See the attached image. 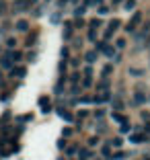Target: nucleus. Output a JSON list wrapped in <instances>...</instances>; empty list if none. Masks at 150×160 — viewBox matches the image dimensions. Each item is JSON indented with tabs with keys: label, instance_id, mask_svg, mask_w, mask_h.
Listing matches in <instances>:
<instances>
[{
	"label": "nucleus",
	"instance_id": "obj_1",
	"mask_svg": "<svg viewBox=\"0 0 150 160\" xmlns=\"http://www.w3.org/2000/svg\"><path fill=\"white\" fill-rule=\"evenodd\" d=\"M14 60H13V52H4L0 56V66L2 68H13Z\"/></svg>",
	"mask_w": 150,
	"mask_h": 160
},
{
	"label": "nucleus",
	"instance_id": "obj_2",
	"mask_svg": "<svg viewBox=\"0 0 150 160\" xmlns=\"http://www.w3.org/2000/svg\"><path fill=\"white\" fill-rule=\"evenodd\" d=\"M140 21H142V12H134V17H132V21L127 23L126 31H127V33H132V31H134V29L140 25Z\"/></svg>",
	"mask_w": 150,
	"mask_h": 160
},
{
	"label": "nucleus",
	"instance_id": "obj_3",
	"mask_svg": "<svg viewBox=\"0 0 150 160\" xmlns=\"http://www.w3.org/2000/svg\"><path fill=\"white\" fill-rule=\"evenodd\" d=\"M39 107H41L43 113H47V111H49V99H47V97H41V99H39Z\"/></svg>",
	"mask_w": 150,
	"mask_h": 160
},
{
	"label": "nucleus",
	"instance_id": "obj_4",
	"mask_svg": "<svg viewBox=\"0 0 150 160\" xmlns=\"http://www.w3.org/2000/svg\"><path fill=\"white\" fill-rule=\"evenodd\" d=\"M134 103H136V105H144L146 103V94L144 92H136V94H134Z\"/></svg>",
	"mask_w": 150,
	"mask_h": 160
},
{
	"label": "nucleus",
	"instance_id": "obj_5",
	"mask_svg": "<svg viewBox=\"0 0 150 160\" xmlns=\"http://www.w3.org/2000/svg\"><path fill=\"white\" fill-rule=\"evenodd\" d=\"M109 88V80L105 78V80H101V82H99V86H97V90L99 92H105V90Z\"/></svg>",
	"mask_w": 150,
	"mask_h": 160
},
{
	"label": "nucleus",
	"instance_id": "obj_6",
	"mask_svg": "<svg viewBox=\"0 0 150 160\" xmlns=\"http://www.w3.org/2000/svg\"><path fill=\"white\" fill-rule=\"evenodd\" d=\"M17 29H19V31H27L29 23H27V21H19V23H17Z\"/></svg>",
	"mask_w": 150,
	"mask_h": 160
},
{
	"label": "nucleus",
	"instance_id": "obj_7",
	"mask_svg": "<svg viewBox=\"0 0 150 160\" xmlns=\"http://www.w3.org/2000/svg\"><path fill=\"white\" fill-rule=\"evenodd\" d=\"M10 74H13V76H19V78H23V76H25V68H17V70H10Z\"/></svg>",
	"mask_w": 150,
	"mask_h": 160
},
{
	"label": "nucleus",
	"instance_id": "obj_8",
	"mask_svg": "<svg viewBox=\"0 0 150 160\" xmlns=\"http://www.w3.org/2000/svg\"><path fill=\"white\" fill-rule=\"evenodd\" d=\"M85 60L89 62V64H93V62L97 60V53H95V52H89V53H86V56H85Z\"/></svg>",
	"mask_w": 150,
	"mask_h": 160
},
{
	"label": "nucleus",
	"instance_id": "obj_9",
	"mask_svg": "<svg viewBox=\"0 0 150 160\" xmlns=\"http://www.w3.org/2000/svg\"><path fill=\"white\" fill-rule=\"evenodd\" d=\"M113 119H115V121H119V123H127L126 121V115H122V113H113Z\"/></svg>",
	"mask_w": 150,
	"mask_h": 160
},
{
	"label": "nucleus",
	"instance_id": "obj_10",
	"mask_svg": "<svg viewBox=\"0 0 150 160\" xmlns=\"http://www.w3.org/2000/svg\"><path fill=\"white\" fill-rule=\"evenodd\" d=\"M123 6H126V10H134V6H136V0H127Z\"/></svg>",
	"mask_w": 150,
	"mask_h": 160
},
{
	"label": "nucleus",
	"instance_id": "obj_11",
	"mask_svg": "<svg viewBox=\"0 0 150 160\" xmlns=\"http://www.w3.org/2000/svg\"><path fill=\"white\" fill-rule=\"evenodd\" d=\"M91 84H93V80H91V76H85V80H82V86H85V88H89Z\"/></svg>",
	"mask_w": 150,
	"mask_h": 160
},
{
	"label": "nucleus",
	"instance_id": "obj_12",
	"mask_svg": "<svg viewBox=\"0 0 150 160\" xmlns=\"http://www.w3.org/2000/svg\"><path fill=\"white\" fill-rule=\"evenodd\" d=\"M130 140L134 142V144H140V142H144V136H132Z\"/></svg>",
	"mask_w": 150,
	"mask_h": 160
},
{
	"label": "nucleus",
	"instance_id": "obj_13",
	"mask_svg": "<svg viewBox=\"0 0 150 160\" xmlns=\"http://www.w3.org/2000/svg\"><path fill=\"white\" fill-rule=\"evenodd\" d=\"M111 70H113V66H111V64H107V66H105V70H103V76H105V78L111 74Z\"/></svg>",
	"mask_w": 150,
	"mask_h": 160
},
{
	"label": "nucleus",
	"instance_id": "obj_14",
	"mask_svg": "<svg viewBox=\"0 0 150 160\" xmlns=\"http://www.w3.org/2000/svg\"><path fill=\"white\" fill-rule=\"evenodd\" d=\"M119 25H122V23H119V21L115 19V21H111V25H109V29H111V31H115V29H117Z\"/></svg>",
	"mask_w": 150,
	"mask_h": 160
},
{
	"label": "nucleus",
	"instance_id": "obj_15",
	"mask_svg": "<svg viewBox=\"0 0 150 160\" xmlns=\"http://www.w3.org/2000/svg\"><path fill=\"white\" fill-rule=\"evenodd\" d=\"M85 10H86V6H78V8L74 10V14H76V17H80V14L85 12Z\"/></svg>",
	"mask_w": 150,
	"mask_h": 160
},
{
	"label": "nucleus",
	"instance_id": "obj_16",
	"mask_svg": "<svg viewBox=\"0 0 150 160\" xmlns=\"http://www.w3.org/2000/svg\"><path fill=\"white\" fill-rule=\"evenodd\" d=\"M80 156H82V158H91L93 152H91V150H82V152H80Z\"/></svg>",
	"mask_w": 150,
	"mask_h": 160
},
{
	"label": "nucleus",
	"instance_id": "obj_17",
	"mask_svg": "<svg viewBox=\"0 0 150 160\" xmlns=\"http://www.w3.org/2000/svg\"><path fill=\"white\" fill-rule=\"evenodd\" d=\"M113 53H115V49H113V47H105V56H109V58H111Z\"/></svg>",
	"mask_w": 150,
	"mask_h": 160
},
{
	"label": "nucleus",
	"instance_id": "obj_18",
	"mask_svg": "<svg viewBox=\"0 0 150 160\" xmlns=\"http://www.w3.org/2000/svg\"><path fill=\"white\" fill-rule=\"evenodd\" d=\"M89 39H91V41H95V39H97V33H95V29H91V31H89Z\"/></svg>",
	"mask_w": 150,
	"mask_h": 160
},
{
	"label": "nucleus",
	"instance_id": "obj_19",
	"mask_svg": "<svg viewBox=\"0 0 150 160\" xmlns=\"http://www.w3.org/2000/svg\"><path fill=\"white\" fill-rule=\"evenodd\" d=\"M113 107H115V109L119 111V109H123V105H122V101H119V99H115V103H113Z\"/></svg>",
	"mask_w": 150,
	"mask_h": 160
},
{
	"label": "nucleus",
	"instance_id": "obj_20",
	"mask_svg": "<svg viewBox=\"0 0 150 160\" xmlns=\"http://www.w3.org/2000/svg\"><path fill=\"white\" fill-rule=\"evenodd\" d=\"M21 58H23V56H21L19 52H13V60H14V62H21Z\"/></svg>",
	"mask_w": 150,
	"mask_h": 160
},
{
	"label": "nucleus",
	"instance_id": "obj_21",
	"mask_svg": "<svg viewBox=\"0 0 150 160\" xmlns=\"http://www.w3.org/2000/svg\"><path fill=\"white\" fill-rule=\"evenodd\" d=\"M91 27H101V21H99V19H95V21H91Z\"/></svg>",
	"mask_w": 150,
	"mask_h": 160
},
{
	"label": "nucleus",
	"instance_id": "obj_22",
	"mask_svg": "<svg viewBox=\"0 0 150 160\" xmlns=\"http://www.w3.org/2000/svg\"><path fill=\"white\" fill-rule=\"evenodd\" d=\"M62 136H64V138H70L72 136V129H64V132H62Z\"/></svg>",
	"mask_w": 150,
	"mask_h": 160
},
{
	"label": "nucleus",
	"instance_id": "obj_23",
	"mask_svg": "<svg viewBox=\"0 0 150 160\" xmlns=\"http://www.w3.org/2000/svg\"><path fill=\"white\" fill-rule=\"evenodd\" d=\"M78 78H80V74H78V72H76V74H72V76H70V80H72V82H78Z\"/></svg>",
	"mask_w": 150,
	"mask_h": 160
},
{
	"label": "nucleus",
	"instance_id": "obj_24",
	"mask_svg": "<svg viewBox=\"0 0 150 160\" xmlns=\"http://www.w3.org/2000/svg\"><path fill=\"white\" fill-rule=\"evenodd\" d=\"M74 152H76V148H74V146H70V148H68V150H66V154H68V156H72V154H74Z\"/></svg>",
	"mask_w": 150,
	"mask_h": 160
},
{
	"label": "nucleus",
	"instance_id": "obj_25",
	"mask_svg": "<svg viewBox=\"0 0 150 160\" xmlns=\"http://www.w3.org/2000/svg\"><path fill=\"white\" fill-rule=\"evenodd\" d=\"M91 74H93V68L86 66V68H85V76H91Z\"/></svg>",
	"mask_w": 150,
	"mask_h": 160
},
{
	"label": "nucleus",
	"instance_id": "obj_26",
	"mask_svg": "<svg viewBox=\"0 0 150 160\" xmlns=\"http://www.w3.org/2000/svg\"><path fill=\"white\" fill-rule=\"evenodd\" d=\"M117 47H119V49H122V47H126V41H123V39H117Z\"/></svg>",
	"mask_w": 150,
	"mask_h": 160
},
{
	"label": "nucleus",
	"instance_id": "obj_27",
	"mask_svg": "<svg viewBox=\"0 0 150 160\" xmlns=\"http://www.w3.org/2000/svg\"><path fill=\"white\" fill-rule=\"evenodd\" d=\"M4 10H6V4H4V2H2V0H0V14L4 12Z\"/></svg>",
	"mask_w": 150,
	"mask_h": 160
},
{
	"label": "nucleus",
	"instance_id": "obj_28",
	"mask_svg": "<svg viewBox=\"0 0 150 160\" xmlns=\"http://www.w3.org/2000/svg\"><path fill=\"white\" fill-rule=\"evenodd\" d=\"M130 129V123H122V132H127Z\"/></svg>",
	"mask_w": 150,
	"mask_h": 160
},
{
	"label": "nucleus",
	"instance_id": "obj_29",
	"mask_svg": "<svg viewBox=\"0 0 150 160\" xmlns=\"http://www.w3.org/2000/svg\"><path fill=\"white\" fill-rule=\"evenodd\" d=\"M0 84H2V72H0Z\"/></svg>",
	"mask_w": 150,
	"mask_h": 160
},
{
	"label": "nucleus",
	"instance_id": "obj_30",
	"mask_svg": "<svg viewBox=\"0 0 150 160\" xmlns=\"http://www.w3.org/2000/svg\"><path fill=\"white\" fill-rule=\"evenodd\" d=\"M115 2H122V0H115Z\"/></svg>",
	"mask_w": 150,
	"mask_h": 160
},
{
	"label": "nucleus",
	"instance_id": "obj_31",
	"mask_svg": "<svg viewBox=\"0 0 150 160\" xmlns=\"http://www.w3.org/2000/svg\"><path fill=\"white\" fill-rule=\"evenodd\" d=\"M45 2H49V0H45Z\"/></svg>",
	"mask_w": 150,
	"mask_h": 160
},
{
	"label": "nucleus",
	"instance_id": "obj_32",
	"mask_svg": "<svg viewBox=\"0 0 150 160\" xmlns=\"http://www.w3.org/2000/svg\"><path fill=\"white\" fill-rule=\"evenodd\" d=\"M62 2H66V0H62Z\"/></svg>",
	"mask_w": 150,
	"mask_h": 160
}]
</instances>
